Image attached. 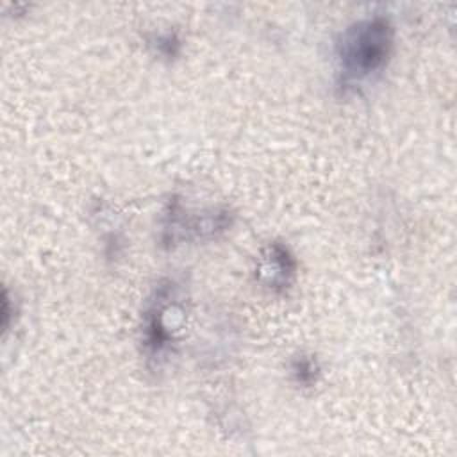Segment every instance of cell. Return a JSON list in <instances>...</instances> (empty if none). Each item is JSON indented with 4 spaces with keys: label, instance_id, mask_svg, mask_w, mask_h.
I'll list each match as a JSON object with an SVG mask.
<instances>
[{
    "label": "cell",
    "instance_id": "3957f363",
    "mask_svg": "<svg viewBox=\"0 0 457 457\" xmlns=\"http://www.w3.org/2000/svg\"><path fill=\"white\" fill-rule=\"evenodd\" d=\"M228 225H230V216L227 211H209L200 214L198 212L189 214L179 200H173L166 214L162 237L168 245H175V241H182V239L212 237L218 232H223Z\"/></svg>",
    "mask_w": 457,
    "mask_h": 457
},
{
    "label": "cell",
    "instance_id": "6da1fadb",
    "mask_svg": "<svg viewBox=\"0 0 457 457\" xmlns=\"http://www.w3.org/2000/svg\"><path fill=\"white\" fill-rule=\"evenodd\" d=\"M395 29L386 16H370L352 23L336 45L343 86H357L384 70L391 57Z\"/></svg>",
    "mask_w": 457,
    "mask_h": 457
},
{
    "label": "cell",
    "instance_id": "8992f818",
    "mask_svg": "<svg viewBox=\"0 0 457 457\" xmlns=\"http://www.w3.org/2000/svg\"><path fill=\"white\" fill-rule=\"evenodd\" d=\"M155 46H157V50H159L161 54L171 57V55H177L180 43H179L177 36H173V34L168 32V34H162V36H159V37L155 39Z\"/></svg>",
    "mask_w": 457,
    "mask_h": 457
},
{
    "label": "cell",
    "instance_id": "277c9868",
    "mask_svg": "<svg viewBox=\"0 0 457 457\" xmlns=\"http://www.w3.org/2000/svg\"><path fill=\"white\" fill-rule=\"evenodd\" d=\"M295 275L296 259L291 250L278 241L270 243L261 253L257 264V278L271 291H284L293 284Z\"/></svg>",
    "mask_w": 457,
    "mask_h": 457
},
{
    "label": "cell",
    "instance_id": "7a4b0ae2",
    "mask_svg": "<svg viewBox=\"0 0 457 457\" xmlns=\"http://www.w3.org/2000/svg\"><path fill=\"white\" fill-rule=\"evenodd\" d=\"M179 289L173 282H161L143 312V346L146 350V355L154 361L164 359V355L171 350L173 339H175V327L179 325V320L182 314H177L173 318H168L175 309L180 307L179 302Z\"/></svg>",
    "mask_w": 457,
    "mask_h": 457
},
{
    "label": "cell",
    "instance_id": "5b68a950",
    "mask_svg": "<svg viewBox=\"0 0 457 457\" xmlns=\"http://www.w3.org/2000/svg\"><path fill=\"white\" fill-rule=\"evenodd\" d=\"M293 378L302 386H312L318 380V362L311 355H298L291 364Z\"/></svg>",
    "mask_w": 457,
    "mask_h": 457
}]
</instances>
